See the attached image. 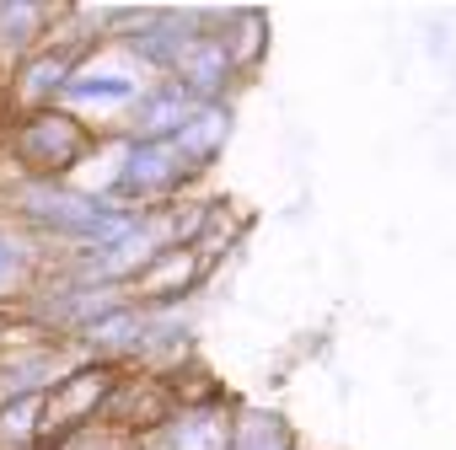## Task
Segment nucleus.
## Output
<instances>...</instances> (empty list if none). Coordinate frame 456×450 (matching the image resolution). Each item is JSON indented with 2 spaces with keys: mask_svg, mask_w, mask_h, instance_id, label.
<instances>
[{
  "mask_svg": "<svg viewBox=\"0 0 456 450\" xmlns=\"http://www.w3.org/2000/svg\"><path fill=\"white\" fill-rule=\"evenodd\" d=\"M17 209L49 237H65V242H81L92 253L124 242L140 214H129L118 198H102V193H76V188H49V182H28L17 193Z\"/></svg>",
  "mask_w": 456,
  "mask_h": 450,
  "instance_id": "obj_1",
  "label": "nucleus"
},
{
  "mask_svg": "<svg viewBox=\"0 0 456 450\" xmlns=\"http://www.w3.org/2000/svg\"><path fill=\"white\" fill-rule=\"evenodd\" d=\"M86 129L70 118V113H60V108H38L22 129H17V156H22V166L28 172H38V177H60V172H70L81 156H86Z\"/></svg>",
  "mask_w": 456,
  "mask_h": 450,
  "instance_id": "obj_2",
  "label": "nucleus"
},
{
  "mask_svg": "<svg viewBox=\"0 0 456 450\" xmlns=\"http://www.w3.org/2000/svg\"><path fill=\"white\" fill-rule=\"evenodd\" d=\"M113 397V370L108 365H86V370H70L60 386L44 391V445L65 439V434H81V423Z\"/></svg>",
  "mask_w": 456,
  "mask_h": 450,
  "instance_id": "obj_3",
  "label": "nucleus"
},
{
  "mask_svg": "<svg viewBox=\"0 0 456 450\" xmlns=\"http://www.w3.org/2000/svg\"><path fill=\"white\" fill-rule=\"evenodd\" d=\"M183 172H188V161L177 156V145H172V140H140V145H129V150H124L118 188H124V193H134V198H145V193H167Z\"/></svg>",
  "mask_w": 456,
  "mask_h": 450,
  "instance_id": "obj_4",
  "label": "nucleus"
},
{
  "mask_svg": "<svg viewBox=\"0 0 456 450\" xmlns=\"http://www.w3.org/2000/svg\"><path fill=\"white\" fill-rule=\"evenodd\" d=\"M49 322H76V327H97L102 317H113L118 311V290L113 285H86V290H65V295H54L49 306Z\"/></svg>",
  "mask_w": 456,
  "mask_h": 450,
  "instance_id": "obj_5",
  "label": "nucleus"
},
{
  "mask_svg": "<svg viewBox=\"0 0 456 450\" xmlns=\"http://www.w3.org/2000/svg\"><path fill=\"white\" fill-rule=\"evenodd\" d=\"M44 445V397L0 402V450H38Z\"/></svg>",
  "mask_w": 456,
  "mask_h": 450,
  "instance_id": "obj_6",
  "label": "nucleus"
},
{
  "mask_svg": "<svg viewBox=\"0 0 456 450\" xmlns=\"http://www.w3.org/2000/svg\"><path fill=\"white\" fill-rule=\"evenodd\" d=\"M193 118V108H188V97L172 86V92H156V97H145L140 108H134V129L145 134V140H172L183 124Z\"/></svg>",
  "mask_w": 456,
  "mask_h": 450,
  "instance_id": "obj_7",
  "label": "nucleus"
},
{
  "mask_svg": "<svg viewBox=\"0 0 456 450\" xmlns=\"http://www.w3.org/2000/svg\"><path fill=\"white\" fill-rule=\"evenodd\" d=\"M225 140V113H215V108H199L177 134H172V145H177V156L193 166V161H204V156H215V145Z\"/></svg>",
  "mask_w": 456,
  "mask_h": 450,
  "instance_id": "obj_8",
  "label": "nucleus"
},
{
  "mask_svg": "<svg viewBox=\"0 0 456 450\" xmlns=\"http://www.w3.org/2000/svg\"><path fill=\"white\" fill-rule=\"evenodd\" d=\"M65 81H70V54L65 49H54V54H38V60H28V70H22V102H44V97H54V92H65Z\"/></svg>",
  "mask_w": 456,
  "mask_h": 450,
  "instance_id": "obj_9",
  "label": "nucleus"
},
{
  "mask_svg": "<svg viewBox=\"0 0 456 450\" xmlns=\"http://www.w3.org/2000/svg\"><path fill=\"white\" fill-rule=\"evenodd\" d=\"M177 65H183V76H188V86H193V92H220L225 70H232V54H225L220 44H193Z\"/></svg>",
  "mask_w": 456,
  "mask_h": 450,
  "instance_id": "obj_10",
  "label": "nucleus"
},
{
  "mask_svg": "<svg viewBox=\"0 0 456 450\" xmlns=\"http://www.w3.org/2000/svg\"><path fill=\"white\" fill-rule=\"evenodd\" d=\"M167 445H172V450H225L232 439H225V429H220L215 413H188V418L172 423Z\"/></svg>",
  "mask_w": 456,
  "mask_h": 450,
  "instance_id": "obj_11",
  "label": "nucleus"
},
{
  "mask_svg": "<svg viewBox=\"0 0 456 450\" xmlns=\"http://www.w3.org/2000/svg\"><path fill=\"white\" fill-rule=\"evenodd\" d=\"M44 22H49L44 6H33V0H6V6H0V44L22 49V44H33L44 33Z\"/></svg>",
  "mask_w": 456,
  "mask_h": 450,
  "instance_id": "obj_12",
  "label": "nucleus"
},
{
  "mask_svg": "<svg viewBox=\"0 0 456 450\" xmlns=\"http://www.w3.org/2000/svg\"><path fill=\"white\" fill-rule=\"evenodd\" d=\"M65 97H81V102H92V97L129 102V97H134V86H129L124 76H70V81H65Z\"/></svg>",
  "mask_w": 456,
  "mask_h": 450,
  "instance_id": "obj_13",
  "label": "nucleus"
},
{
  "mask_svg": "<svg viewBox=\"0 0 456 450\" xmlns=\"http://www.w3.org/2000/svg\"><path fill=\"white\" fill-rule=\"evenodd\" d=\"M248 423L258 429V439H253V434H242V445H237V450H290L274 418H248Z\"/></svg>",
  "mask_w": 456,
  "mask_h": 450,
  "instance_id": "obj_14",
  "label": "nucleus"
},
{
  "mask_svg": "<svg viewBox=\"0 0 456 450\" xmlns=\"http://www.w3.org/2000/svg\"><path fill=\"white\" fill-rule=\"evenodd\" d=\"M22 263H28V258H22V242L0 231V290H6V285L22 274Z\"/></svg>",
  "mask_w": 456,
  "mask_h": 450,
  "instance_id": "obj_15",
  "label": "nucleus"
},
{
  "mask_svg": "<svg viewBox=\"0 0 456 450\" xmlns=\"http://www.w3.org/2000/svg\"><path fill=\"white\" fill-rule=\"evenodd\" d=\"M6 338H12V327H6V322H0V359H6Z\"/></svg>",
  "mask_w": 456,
  "mask_h": 450,
  "instance_id": "obj_16",
  "label": "nucleus"
}]
</instances>
